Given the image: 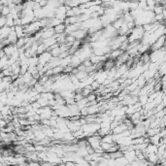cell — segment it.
Segmentation results:
<instances>
[{
	"label": "cell",
	"mask_w": 166,
	"mask_h": 166,
	"mask_svg": "<svg viewBox=\"0 0 166 166\" xmlns=\"http://www.w3.org/2000/svg\"><path fill=\"white\" fill-rule=\"evenodd\" d=\"M52 55L50 51H47L45 52H43V54H39V63L45 66V65L48 64L50 60L52 59Z\"/></svg>",
	"instance_id": "1"
},
{
	"label": "cell",
	"mask_w": 166,
	"mask_h": 166,
	"mask_svg": "<svg viewBox=\"0 0 166 166\" xmlns=\"http://www.w3.org/2000/svg\"><path fill=\"white\" fill-rule=\"evenodd\" d=\"M2 50L4 51V52L6 54V55H8V56H11V55H13L16 52L19 51V48H18V46H17L16 44H10V45L6 46L5 48H3Z\"/></svg>",
	"instance_id": "2"
},
{
	"label": "cell",
	"mask_w": 166,
	"mask_h": 166,
	"mask_svg": "<svg viewBox=\"0 0 166 166\" xmlns=\"http://www.w3.org/2000/svg\"><path fill=\"white\" fill-rule=\"evenodd\" d=\"M14 26H8L5 25L3 27H1V39H5V38H8V36L11 33V31L13 30Z\"/></svg>",
	"instance_id": "3"
},
{
	"label": "cell",
	"mask_w": 166,
	"mask_h": 166,
	"mask_svg": "<svg viewBox=\"0 0 166 166\" xmlns=\"http://www.w3.org/2000/svg\"><path fill=\"white\" fill-rule=\"evenodd\" d=\"M8 39L10 40L11 44H16L17 42H18L19 37H18V35H17V32H16V30H15V26H14L13 30L11 31L9 36H8Z\"/></svg>",
	"instance_id": "4"
},
{
	"label": "cell",
	"mask_w": 166,
	"mask_h": 166,
	"mask_svg": "<svg viewBox=\"0 0 166 166\" xmlns=\"http://www.w3.org/2000/svg\"><path fill=\"white\" fill-rule=\"evenodd\" d=\"M15 30H16L17 35H18L19 38H21V37H24V36H26L25 30H24V26L23 25H16L15 26Z\"/></svg>",
	"instance_id": "5"
},
{
	"label": "cell",
	"mask_w": 166,
	"mask_h": 166,
	"mask_svg": "<svg viewBox=\"0 0 166 166\" xmlns=\"http://www.w3.org/2000/svg\"><path fill=\"white\" fill-rule=\"evenodd\" d=\"M54 31L56 34H59V33H64L65 32V29H66V24L64 23L59 24V25L54 26Z\"/></svg>",
	"instance_id": "6"
},
{
	"label": "cell",
	"mask_w": 166,
	"mask_h": 166,
	"mask_svg": "<svg viewBox=\"0 0 166 166\" xmlns=\"http://www.w3.org/2000/svg\"><path fill=\"white\" fill-rule=\"evenodd\" d=\"M11 13V9L9 6H1V14L2 16H8Z\"/></svg>",
	"instance_id": "7"
},
{
	"label": "cell",
	"mask_w": 166,
	"mask_h": 166,
	"mask_svg": "<svg viewBox=\"0 0 166 166\" xmlns=\"http://www.w3.org/2000/svg\"><path fill=\"white\" fill-rule=\"evenodd\" d=\"M7 24V17L6 16H2L1 17V21H0V26L3 27Z\"/></svg>",
	"instance_id": "8"
}]
</instances>
